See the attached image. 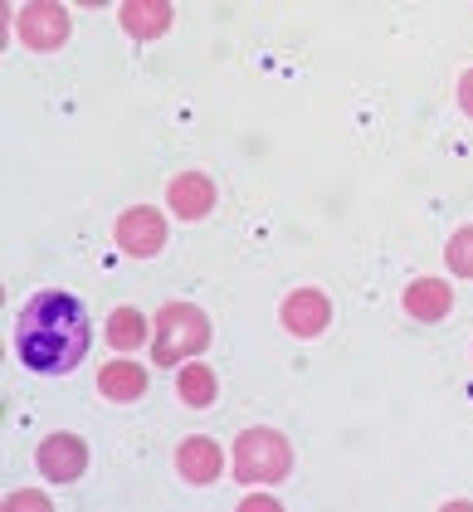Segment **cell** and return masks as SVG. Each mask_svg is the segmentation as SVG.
Instances as JSON below:
<instances>
[{"mask_svg": "<svg viewBox=\"0 0 473 512\" xmlns=\"http://www.w3.org/2000/svg\"><path fill=\"white\" fill-rule=\"evenodd\" d=\"M88 342H93L88 313L64 288L35 293L15 317V356L35 376H69L88 356Z\"/></svg>", "mask_w": 473, "mask_h": 512, "instance_id": "6da1fadb", "label": "cell"}, {"mask_svg": "<svg viewBox=\"0 0 473 512\" xmlns=\"http://www.w3.org/2000/svg\"><path fill=\"white\" fill-rule=\"evenodd\" d=\"M210 347V317L196 303H166L157 313V342H152V361L157 366H181L186 356Z\"/></svg>", "mask_w": 473, "mask_h": 512, "instance_id": "7a4b0ae2", "label": "cell"}, {"mask_svg": "<svg viewBox=\"0 0 473 512\" xmlns=\"http://www.w3.org/2000/svg\"><path fill=\"white\" fill-rule=\"evenodd\" d=\"M293 469L288 439L269 425H254L235 439V478L239 483H283Z\"/></svg>", "mask_w": 473, "mask_h": 512, "instance_id": "3957f363", "label": "cell"}, {"mask_svg": "<svg viewBox=\"0 0 473 512\" xmlns=\"http://www.w3.org/2000/svg\"><path fill=\"white\" fill-rule=\"evenodd\" d=\"M118 249L127 259H157L161 249H166V220H161V210L152 205H132V210H122L118 215Z\"/></svg>", "mask_w": 473, "mask_h": 512, "instance_id": "277c9868", "label": "cell"}, {"mask_svg": "<svg viewBox=\"0 0 473 512\" xmlns=\"http://www.w3.org/2000/svg\"><path fill=\"white\" fill-rule=\"evenodd\" d=\"M283 332L288 337H298V342H313L327 332V322H332V303H327V293L322 288H293L288 298H283Z\"/></svg>", "mask_w": 473, "mask_h": 512, "instance_id": "5b68a950", "label": "cell"}, {"mask_svg": "<svg viewBox=\"0 0 473 512\" xmlns=\"http://www.w3.org/2000/svg\"><path fill=\"white\" fill-rule=\"evenodd\" d=\"M15 25H20V40L30 44V49H44V54L69 40V10H64V5H54V0H35V5H25V10L15 15Z\"/></svg>", "mask_w": 473, "mask_h": 512, "instance_id": "8992f818", "label": "cell"}, {"mask_svg": "<svg viewBox=\"0 0 473 512\" xmlns=\"http://www.w3.org/2000/svg\"><path fill=\"white\" fill-rule=\"evenodd\" d=\"M35 459H40V469L49 483H74V478H83V469H88V444H83L79 434L54 430V434H44Z\"/></svg>", "mask_w": 473, "mask_h": 512, "instance_id": "52a82bcc", "label": "cell"}, {"mask_svg": "<svg viewBox=\"0 0 473 512\" xmlns=\"http://www.w3.org/2000/svg\"><path fill=\"white\" fill-rule=\"evenodd\" d=\"M166 205H171L176 220L200 225V220L215 210V181H210L205 171H186V176H176V181L166 186Z\"/></svg>", "mask_w": 473, "mask_h": 512, "instance_id": "ba28073f", "label": "cell"}, {"mask_svg": "<svg viewBox=\"0 0 473 512\" xmlns=\"http://www.w3.org/2000/svg\"><path fill=\"white\" fill-rule=\"evenodd\" d=\"M176 469L186 483H215L220 478V444L215 439H205V434H191V439H181V449H176Z\"/></svg>", "mask_w": 473, "mask_h": 512, "instance_id": "9c48e42d", "label": "cell"}, {"mask_svg": "<svg viewBox=\"0 0 473 512\" xmlns=\"http://www.w3.org/2000/svg\"><path fill=\"white\" fill-rule=\"evenodd\" d=\"M449 308H454V293L444 278H415L405 288V313L415 322H439V317H449Z\"/></svg>", "mask_w": 473, "mask_h": 512, "instance_id": "30bf717a", "label": "cell"}, {"mask_svg": "<svg viewBox=\"0 0 473 512\" xmlns=\"http://www.w3.org/2000/svg\"><path fill=\"white\" fill-rule=\"evenodd\" d=\"M122 30L132 40H157L171 30V5L166 0H127L122 5Z\"/></svg>", "mask_w": 473, "mask_h": 512, "instance_id": "8fae6325", "label": "cell"}, {"mask_svg": "<svg viewBox=\"0 0 473 512\" xmlns=\"http://www.w3.org/2000/svg\"><path fill=\"white\" fill-rule=\"evenodd\" d=\"M98 391L108 395V400H142L147 395V371L142 366H132V361H108L103 371H98Z\"/></svg>", "mask_w": 473, "mask_h": 512, "instance_id": "7c38bea8", "label": "cell"}, {"mask_svg": "<svg viewBox=\"0 0 473 512\" xmlns=\"http://www.w3.org/2000/svg\"><path fill=\"white\" fill-rule=\"evenodd\" d=\"M108 342L118 347V352H132V347H142L147 342V322L137 308H118V313L108 317Z\"/></svg>", "mask_w": 473, "mask_h": 512, "instance_id": "4fadbf2b", "label": "cell"}, {"mask_svg": "<svg viewBox=\"0 0 473 512\" xmlns=\"http://www.w3.org/2000/svg\"><path fill=\"white\" fill-rule=\"evenodd\" d=\"M215 395H220V386H215V371H210V366H186V371H181V400H186L191 410L215 405Z\"/></svg>", "mask_w": 473, "mask_h": 512, "instance_id": "5bb4252c", "label": "cell"}, {"mask_svg": "<svg viewBox=\"0 0 473 512\" xmlns=\"http://www.w3.org/2000/svg\"><path fill=\"white\" fill-rule=\"evenodd\" d=\"M444 264H449V274L473 278V225L454 230V239L444 244Z\"/></svg>", "mask_w": 473, "mask_h": 512, "instance_id": "9a60e30c", "label": "cell"}, {"mask_svg": "<svg viewBox=\"0 0 473 512\" xmlns=\"http://www.w3.org/2000/svg\"><path fill=\"white\" fill-rule=\"evenodd\" d=\"M459 108H464V113L473 118V69L464 74V79H459Z\"/></svg>", "mask_w": 473, "mask_h": 512, "instance_id": "2e32d148", "label": "cell"}]
</instances>
